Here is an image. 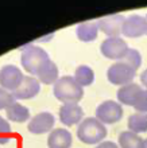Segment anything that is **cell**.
Masks as SVG:
<instances>
[{"mask_svg": "<svg viewBox=\"0 0 147 148\" xmlns=\"http://www.w3.org/2000/svg\"><path fill=\"white\" fill-rule=\"evenodd\" d=\"M53 93L58 101L63 104H78L84 97V89L74 77L63 75L57 79L53 88Z\"/></svg>", "mask_w": 147, "mask_h": 148, "instance_id": "obj_1", "label": "cell"}, {"mask_svg": "<svg viewBox=\"0 0 147 148\" xmlns=\"http://www.w3.org/2000/svg\"><path fill=\"white\" fill-rule=\"evenodd\" d=\"M107 136V128L105 125L99 121L96 117H86L85 120L80 123L77 128V137L78 140L84 144H99Z\"/></svg>", "mask_w": 147, "mask_h": 148, "instance_id": "obj_2", "label": "cell"}, {"mask_svg": "<svg viewBox=\"0 0 147 148\" xmlns=\"http://www.w3.org/2000/svg\"><path fill=\"white\" fill-rule=\"evenodd\" d=\"M51 59L46 51L42 47L38 46H28L23 49L22 55H20V62L23 69L28 71L32 75H37Z\"/></svg>", "mask_w": 147, "mask_h": 148, "instance_id": "obj_3", "label": "cell"}, {"mask_svg": "<svg viewBox=\"0 0 147 148\" xmlns=\"http://www.w3.org/2000/svg\"><path fill=\"white\" fill-rule=\"evenodd\" d=\"M135 74L136 69H134L131 65H128L124 61H117L109 66L108 71H107V77L112 85L124 86L128 84H132Z\"/></svg>", "mask_w": 147, "mask_h": 148, "instance_id": "obj_4", "label": "cell"}, {"mask_svg": "<svg viewBox=\"0 0 147 148\" xmlns=\"http://www.w3.org/2000/svg\"><path fill=\"white\" fill-rule=\"evenodd\" d=\"M128 45L123 38H107L103 40L100 46L101 54L108 59H115V61H121L126 57L128 51Z\"/></svg>", "mask_w": 147, "mask_h": 148, "instance_id": "obj_5", "label": "cell"}, {"mask_svg": "<svg viewBox=\"0 0 147 148\" xmlns=\"http://www.w3.org/2000/svg\"><path fill=\"white\" fill-rule=\"evenodd\" d=\"M123 117V108L121 104L116 101H104L97 106L96 109V119L101 121L103 124H115Z\"/></svg>", "mask_w": 147, "mask_h": 148, "instance_id": "obj_6", "label": "cell"}, {"mask_svg": "<svg viewBox=\"0 0 147 148\" xmlns=\"http://www.w3.org/2000/svg\"><path fill=\"white\" fill-rule=\"evenodd\" d=\"M24 79V75L19 67L15 65H6L0 69V88L4 90L15 92Z\"/></svg>", "mask_w": 147, "mask_h": 148, "instance_id": "obj_7", "label": "cell"}, {"mask_svg": "<svg viewBox=\"0 0 147 148\" xmlns=\"http://www.w3.org/2000/svg\"><path fill=\"white\" fill-rule=\"evenodd\" d=\"M121 34L127 38H140L147 35V20L142 15H130L126 18Z\"/></svg>", "mask_w": 147, "mask_h": 148, "instance_id": "obj_8", "label": "cell"}, {"mask_svg": "<svg viewBox=\"0 0 147 148\" xmlns=\"http://www.w3.org/2000/svg\"><path fill=\"white\" fill-rule=\"evenodd\" d=\"M124 15L121 14H115V15H108L105 18L97 20V26L99 30L103 31L105 35H108V38H117L121 34L124 24Z\"/></svg>", "mask_w": 147, "mask_h": 148, "instance_id": "obj_9", "label": "cell"}, {"mask_svg": "<svg viewBox=\"0 0 147 148\" xmlns=\"http://www.w3.org/2000/svg\"><path fill=\"white\" fill-rule=\"evenodd\" d=\"M39 90H41V82L38 81V78L32 75H24L22 85L11 94L15 100H28V98L35 97L39 93Z\"/></svg>", "mask_w": 147, "mask_h": 148, "instance_id": "obj_10", "label": "cell"}, {"mask_svg": "<svg viewBox=\"0 0 147 148\" xmlns=\"http://www.w3.org/2000/svg\"><path fill=\"white\" fill-rule=\"evenodd\" d=\"M54 127V116L49 112H41L35 114L28 123V131L35 135L50 132Z\"/></svg>", "mask_w": 147, "mask_h": 148, "instance_id": "obj_11", "label": "cell"}, {"mask_svg": "<svg viewBox=\"0 0 147 148\" xmlns=\"http://www.w3.org/2000/svg\"><path fill=\"white\" fill-rule=\"evenodd\" d=\"M84 116V110L78 104H63L59 108V120L66 127H72L80 123Z\"/></svg>", "mask_w": 147, "mask_h": 148, "instance_id": "obj_12", "label": "cell"}, {"mask_svg": "<svg viewBox=\"0 0 147 148\" xmlns=\"http://www.w3.org/2000/svg\"><path fill=\"white\" fill-rule=\"evenodd\" d=\"M72 133L65 128H57L51 131L47 139L49 148H70L72 145Z\"/></svg>", "mask_w": 147, "mask_h": 148, "instance_id": "obj_13", "label": "cell"}, {"mask_svg": "<svg viewBox=\"0 0 147 148\" xmlns=\"http://www.w3.org/2000/svg\"><path fill=\"white\" fill-rule=\"evenodd\" d=\"M142 90L140 85L138 84H128V85L120 86V89L117 90V100H119V104H124L127 106H134L135 104V100L138 97L139 92Z\"/></svg>", "mask_w": 147, "mask_h": 148, "instance_id": "obj_14", "label": "cell"}, {"mask_svg": "<svg viewBox=\"0 0 147 148\" xmlns=\"http://www.w3.org/2000/svg\"><path fill=\"white\" fill-rule=\"evenodd\" d=\"M77 38L81 42H93L96 40L97 34H99V26L97 22H84L77 26L76 30Z\"/></svg>", "mask_w": 147, "mask_h": 148, "instance_id": "obj_15", "label": "cell"}, {"mask_svg": "<svg viewBox=\"0 0 147 148\" xmlns=\"http://www.w3.org/2000/svg\"><path fill=\"white\" fill-rule=\"evenodd\" d=\"M144 140L131 131H123L119 135V145L120 148H143Z\"/></svg>", "mask_w": 147, "mask_h": 148, "instance_id": "obj_16", "label": "cell"}, {"mask_svg": "<svg viewBox=\"0 0 147 148\" xmlns=\"http://www.w3.org/2000/svg\"><path fill=\"white\" fill-rule=\"evenodd\" d=\"M7 117L8 120L15 121V123H24L30 117V110L22 104L15 101L7 108Z\"/></svg>", "mask_w": 147, "mask_h": 148, "instance_id": "obj_17", "label": "cell"}, {"mask_svg": "<svg viewBox=\"0 0 147 148\" xmlns=\"http://www.w3.org/2000/svg\"><path fill=\"white\" fill-rule=\"evenodd\" d=\"M128 129L134 133H143L147 132V113L135 112L128 117L127 121Z\"/></svg>", "mask_w": 147, "mask_h": 148, "instance_id": "obj_18", "label": "cell"}, {"mask_svg": "<svg viewBox=\"0 0 147 148\" xmlns=\"http://www.w3.org/2000/svg\"><path fill=\"white\" fill-rule=\"evenodd\" d=\"M37 77H38V81L45 84V85L55 84L57 79H58V67L53 61H50L42 70L37 74Z\"/></svg>", "mask_w": 147, "mask_h": 148, "instance_id": "obj_19", "label": "cell"}, {"mask_svg": "<svg viewBox=\"0 0 147 148\" xmlns=\"http://www.w3.org/2000/svg\"><path fill=\"white\" fill-rule=\"evenodd\" d=\"M74 79L84 88V86H89L92 85L95 81V71L86 65H81L76 69L74 73Z\"/></svg>", "mask_w": 147, "mask_h": 148, "instance_id": "obj_20", "label": "cell"}, {"mask_svg": "<svg viewBox=\"0 0 147 148\" xmlns=\"http://www.w3.org/2000/svg\"><path fill=\"white\" fill-rule=\"evenodd\" d=\"M121 61L127 62L128 65H131L134 69L138 70L140 67V65H142V55H140V53L136 49H128L127 54H126V57Z\"/></svg>", "mask_w": 147, "mask_h": 148, "instance_id": "obj_21", "label": "cell"}, {"mask_svg": "<svg viewBox=\"0 0 147 148\" xmlns=\"http://www.w3.org/2000/svg\"><path fill=\"white\" fill-rule=\"evenodd\" d=\"M134 108H135L136 112L140 113H147V90L142 89L138 94V97L135 100V104H134Z\"/></svg>", "mask_w": 147, "mask_h": 148, "instance_id": "obj_22", "label": "cell"}, {"mask_svg": "<svg viewBox=\"0 0 147 148\" xmlns=\"http://www.w3.org/2000/svg\"><path fill=\"white\" fill-rule=\"evenodd\" d=\"M15 102V98L11 93H8L7 90L0 88V109H7L8 106Z\"/></svg>", "mask_w": 147, "mask_h": 148, "instance_id": "obj_23", "label": "cell"}, {"mask_svg": "<svg viewBox=\"0 0 147 148\" xmlns=\"http://www.w3.org/2000/svg\"><path fill=\"white\" fill-rule=\"evenodd\" d=\"M10 132H11V125H10V123H7L3 117L0 116V136H1V135H7V133H10Z\"/></svg>", "mask_w": 147, "mask_h": 148, "instance_id": "obj_24", "label": "cell"}, {"mask_svg": "<svg viewBox=\"0 0 147 148\" xmlns=\"http://www.w3.org/2000/svg\"><path fill=\"white\" fill-rule=\"evenodd\" d=\"M96 148H119V147H117L113 141H103V143H100Z\"/></svg>", "mask_w": 147, "mask_h": 148, "instance_id": "obj_25", "label": "cell"}, {"mask_svg": "<svg viewBox=\"0 0 147 148\" xmlns=\"http://www.w3.org/2000/svg\"><path fill=\"white\" fill-rule=\"evenodd\" d=\"M140 82H142V85H144L147 88V69L143 70L142 74H140Z\"/></svg>", "mask_w": 147, "mask_h": 148, "instance_id": "obj_26", "label": "cell"}, {"mask_svg": "<svg viewBox=\"0 0 147 148\" xmlns=\"http://www.w3.org/2000/svg\"><path fill=\"white\" fill-rule=\"evenodd\" d=\"M8 141H10V137L7 135H1L0 136V144H7Z\"/></svg>", "mask_w": 147, "mask_h": 148, "instance_id": "obj_27", "label": "cell"}, {"mask_svg": "<svg viewBox=\"0 0 147 148\" xmlns=\"http://www.w3.org/2000/svg\"><path fill=\"white\" fill-rule=\"evenodd\" d=\"M143 148H147V139L144 140V144H143Z\"/></svg>", "mask_w": 147, "mask_h": 148, "instance_id": "obj_28", "label": "cell"}, {"mask_svg": "<svg viewBox=\"0 0 147 148\" xmlns=\"http://www.w3.org/2000/svg\"><path fill=\"white\" fill-rule=\"evenodd\" d=\"M144 18H146V20H147V15H146V16H144Z\"/></svg>", "mask_w": 147, "mask_h": 148, "instance_id": "obj_29", "label": "cell"}]
</instances>
